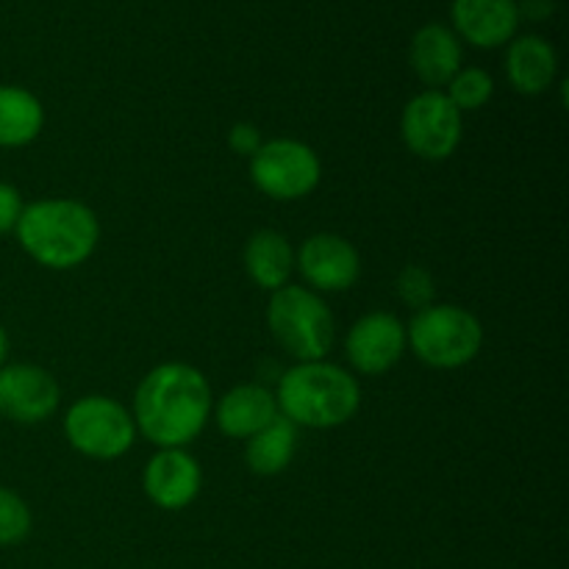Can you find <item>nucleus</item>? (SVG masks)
<instances>
[{
    "mask_svg": "<svg viewBox=\"0 0 569 569\" xmlns=\"http://www.w3.org/2000/svg\"><path fill=\"white\" fill-rule=\"evenodd\" d=\"M214 400L203 372L167 361L153 367L133 395V426L156 448H183L209 422Z\"/></svg>",
    "mask_w": 569,
    "mask_h": 569,
    "instance_id": "1",
    "label": "nucleus"
},
{
    "mask_svg": "<svg viewBox=\"0 0 569 569\" xmlns=\"http://www.w3.org/2000/svg\"><path fill=\"white\" fill-rule=\"evenodd\" d=\"M14 231L22 250L37 264L48 270H72L98 248L100 222L81 200L48 198L22 206Z\"/></svg>",
    "mask_w": 569,
    "mask_h": 569,
    "instance_id": "2",
    "label": "nucleus"
},
{
    "mask_svg": "<svg viewBox=\"0 0 569 569\" xmlns=\"http://www.w3.org/2000/svg\"><path fill=\"white\" fill-rule=\"evenodd\" d=\"M278 411L292 426L339 428L353 420L361 389L348 370L331 361H300L278 381Z\"/></svg>",
    "mask_w": 569,
    "mask_h": 569,
    "instance_id": "3",
    "label": "nucleus"
},
{
    "mask_svg": "<svg viewBox=\"0 0 569 569\" xmlns=\"http://www.w3.org/2000/svg\"><path fill=\"white\" fill-rule=\"evenodd\" d=\"M406 342L437 370H456L465 367L481 353L483 326L472 311L450 303H431L411 317L406 328Z\"/></svg>",
    "mask_w": 569,
    "mask_h": 569,
    "instance_id": "4",
    "label": "nucleus"
},
{
    "mask_svg": "<svg viewBox=\"0 0 569 569\" xmlns=\"http://www.w3.org/2000/svg\"><path fill=\"white\" fill-rule=\"evenodd\" d=\"M276 342L298 361H320L333 345V315L326 300L306 287H281L267 306Z\"/></svg>",
    "mask_w": 569,
    "mask_h": 569,
    "instance_id": "5",
    "label": "nucleus"
},
{
    "mask_svg": "<svg viewBox=\"0 0 569 569\" xmlns=\"http://www.w3.org/2000/svg\"><path fill=\"white\" fill-rule=\"evenodd\" d=\"M67 442L89 459L111 461L128 453L137 437L133 417L120 400L89 395L70 406L64 417Z\"/></svg>",
    "mask_w": 569,
    "mask_h": 569,
    "instance_id": "6",
    "label": "nucleus"
},
{
    "mask_svg": "<svg viewBox=\"0 0 569 569\" xmlns=\"http://www.w3.org/2000/svg\"><path fill=\"white\" fill-rule=\"evenodd\" d=\"M320 156L298 139H270L250 156V178L272 200H300L320 183Z\"/></svg>",
    "mask_w": 569,
    "mask_h": 569,
    "instance_id": "7",
    "label": "nucleus"
},
{
    "mask_svg": "<svg viewBox=\"0 0 569 569\" xmlns=\"http://www.w3.org/2000/svg\"><path fill=\"white\" fill-rule=\"evenodd\" d=\"M461 111L439 89H426L406 103L400 117V133L406 148L428 161H445L461 142Z\"/></svg>",
    "mask_w": 569,
    "mask_h": 569,
    "instance_id": "8",
    "label": "nucleus"
},
{
    "mask_svg": "<svg viewBox=\"0 0 569 569\" xmlns=\"http://www.w3.org/2000/svg\"><path fill=\"white\" fill-rule=\"evenodd\" d=\"M59 381L37 365L0 367V415L20 426H33L59 409Z\"/></svg>",
    "mask_w": 569,
    "mask_h": 569,
    "instance_id": "9",
    "label": "nucleus"
},
{
    "mask_svg": "<svg viewBox=\"0 0 569 569\" xmlns=\"http://www.w3.org/2000/svg\"><path fill=\"white\" fill-rule=\"evenodd\" d=\"M300 276L320 292H345L361 276L359 250L339 233H315L295 256Z\"/></svg>",
    "mask_w": 569,
    "mask_h": 569,
    "instance_id": "10",
    "label": "nucleus"
},
{
    "mask_svg": "<svg viewBox=\"0 0 569 569\" xmlns=\"http://www.w3.org/2000/svg\"><path fill=\"white\" fill-rule=\"evenodd\" d=\"M406 348V326L389 311H372L365 315L348 333V350L350 365L365 376H383L392 370L400 359H403Z\"/></svg>",
    "mask_w": 569,
    "mask_h": 569,
    "instance_id": "11",
    "label": "nucleus"
},
{
    "mask_svg": "<svg viewBox=\"0 0 569 569\" xmlns=\"http://www.w3.org/2000/svg\"><path fill=\"white\" fill-rule=\"evenodd\" d=\"M450 22L456 37L476 48H503L517 37L520 9L517 0H453Z\"/></svg>",
    "mask_w": 569,
    "mask_h": 569,
    "instance_id": "12",
    "label": "nucleus"
},
{
    "mask_svg": "<svg viewBox=\"0 0 569 569\" xmlns=\"http://www.w3.org/2000/svg\"><path fill=\"white\" fill-rule=\"evenodd\" d=\"M144 495L153 500L159 509L181 511L198 498L200 483H203V472H200L198 461L187 453L183 448H164L150 459L144 467Z\"/></svg>",
    "mask_w": 569,
    "mask_h": 569,
    "instance_id": "13",
    "label": "nucleus"
},
{
    "mask_svg": "<svg viewBox=\"0 0 569 569\" xmlns=\"http://www.w3.org/2000/svg\"><path fill=\"white\" fill-rule=\"evenodd\" d=\"M461 39L445 22H428L415 33L409 48L411 70L431 89L448 87L461 70Z\"/></svg>",
    "mask_w": 569,
    "mask_h": 569,
    "instance_id": "14",
    "label": "nucleus"
},
{
    "mask_svg": "<svg viewBox=\"0 0 569 569\" xmlns=\"http://www.w3.org/2000/svg\"><path fill=\"white\" fill-rule=\"evenodd\" d=\"M281 415L276 395L259 383H242L228 389L214 409V420L220 431L231 439H250L261 428L270 426Z\"/></svg>",
    "mask_w": 569,
    "mask_h": 569,
    "instance_id": "15",
    "label": "nucleus"
},
{
    "mask_svg": "<svg viewBox=\"0 0 569 569\" xmlns=\"http://www.w3.org/2000/svg\"><path fill=\"white\" fill-rule=\"evenodd\" d=\"M506 72L520 94H542L553 87L559 72V56L545 37L526 33L515 37L506 50Z\"/></svg>",
    "mask_w": 569,
    "mask_h": 569,
    "instance_id": "16",
    "label": "nucleus"
},
{
    "mask_svg": "<svg viewBox=\"0 0 569 569\" xmlns=\"http://www.w3.org/2000/svg\"><path fill=\"white\" fill-rule=\"evenodd\" d=\"M244 270H248L250 281L267 292L287 287L295 270V250L289 239L270 228L256 231L244 244Z\"/></svg>",
    "mask_w": 569,
    "mask_h": 569,
    "instance_id": "17",
    "label": "nucleus"
},
{
    "mask_svg": "<svg viewBox=\"0 0 569 569\" xmlns=\"http://www.w3.org/2000/svg\"><path fill=\"white\" fill-rule=\"evenodd\" d=\"M244 461L256 476H278L292 465L298 453V426L278 415L270 426L261 428L250 439H244Z\"/></svg>",
    "mask_w": 569,
    "mask_h": 569,
    "instance_id": "18",
    "label": "nucleus"
},
{
    "mask_svg": "<svg viewBox=\"0 0 569 569\" xmlns=\"http://www.w3.org/2000/svg\"><path fill=\"white\" fill-rule=\"evenodd\" d=\"M44 109L33 92L0 83V148H22L39 137Z\"/></svg>",
    "mask_w": 569,
    "mask_h": 569,
    "instance_id": "19",
    "label": "nucleus"
},
{
    "mask_svg": "<svg viewBox=\"0 0 569 569\" xmlns=\"http://www.w3.org/2000/svg\"><path fill=\"white\" fill-rule=\"evenodd\" d=\"M448 100L459 111H478L492 100L495 81L481 67H461L448 83Z\"/></svg>",
    "mask_w": 569,
    "mask_h": 569,
    "instance_id": "20",
    "label": "nucleus"
},
{
    "mask_svg": "<svg viewBox=\"0 0 569 569\" xmlns=\"http://www.w3.org/2000/svg\"><path fill=\"white\" fill-rule=\"evenodd\" d=\"M31 509L11 489L0 487V548L20 545L31 533Z\"/></svg>",
    "mask_w": 569,
    "mask_h": 569,
    "instance_id": "21",
    "label": "nucleus"
},
{
    "mask_svg": "<svg viewBox=\"0 0 569 569\" xmlns=\"http://www.w3.org/2000/svg\"><path fill=\"white\" fill-rule=\"evenodd\" d=\"M398 295L409 309H428L437 298V283L433 276L420 264H409L398 276Z\"/></svg>",
    "mask_w": 569,
    "mask_h": 569,
    "instance_id": "22",
    "label": "nucleus"
},
{
    "mask_svg": "<svg viewBox=\"0 0 569 569\" xmlns=\"http://www.w3.org/2000/svg\"><path fill=\"white\" fill-rule=\"evenodd\" d=\"M22 214V198L11 183L0 181V233L14 231Z\"/></svg>",
    "mask_w": 569,
    "mask_h": 569,
    "instance_id": "23",
    "label": "nucleus"
},
{
    "mask_svg": "<svg viewBox=\"0 0 569 569\" xmlns=\"http://www.w3.org/2000/svg\"><path fill=\"white\" fill-rule=\"evenodd\" d=\"M228 148L239 156H253L261 148V133L253 122H237V126L228 131Z\"/></svg>",
    "mask_w": 569,
    "mask_h": 569,
    "instance_id": "24",
    "label": "nucleus"
},
{
    "mask_svg": "<svg viewBox=\"0 0 569 569\" xmlns=\"http://www.w3.org/2000/svg\"><path fill=\"white\" fill-rule=\"evenodd\" d=\"M517 9H520V20H548L556 9V0H517Z\"/></svg>",
    "mask_w": 569,
    "mask_h": 569,
    "instance_id": "25",
    "label": "nucleus"
},
{
    "mask_svg": "<svg viewBox=\"0 0 569 569\" xmlns=\"http://www.w3.org/2000/svg\"><path fill=\"white\" fill-rule=\"evenodd\" d=\"M6 356H9V333L0 326V367L6 365Z\"/></svg>",
    "mask_w": 569,
    "mask_h": 569,
    "instance_id": "26",
    "label": "nucleus"
}]
</instances>
